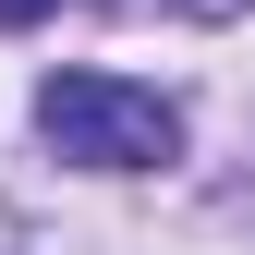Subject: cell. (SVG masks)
Returning a JSON list of instances; mask_svg holds the SVG:
<instances>
[{
    "label": "cell",
    "instance_id": "2",
    "mask_svg": "<svg viewBox=\"0 0 255 255\" xmlns=\"http://www.w3.org/2000/svg\"><path fill=\"white\" fill-rule=\"evenodd\" d=\"M37 12H61V0H0V24H37Z\"/></svg>",
    "mask_w": 255,
    "mask_h": 255
},
{
    "label": "cell",
    "instance_id": "1",
    "mask_svg": "<svg viewBox=\"0 0 255 255\" xmlns=\"http://www.w3.org/2000/svg\"><path fill=\"white\" fill-rule=\"evenodd\" d=\"M37 134L61 158H85V170H158V158H182V110L158 85H122V73H49Z\"/></svg>",
    "mask_w": 255,
    "mask_h": 255
}]
</instances>
